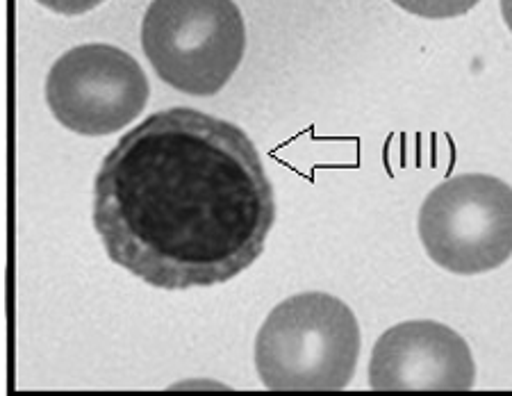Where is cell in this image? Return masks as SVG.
Masks as SVG:
<instances>
[{
  "label": "cell",
  "instance_id": "9",
  "mask_svg": "<svg viewBox=\"0 0 512 396\" xmlns=\"http://www.w3.org/2000/svg\"><path fill=\"white\" fill-rule=\"evenodd\" d=\"M501 14H503V21H506L508 30L512 32V0H501Z\"/></svg>",
  "mask_w": 512,
  "mask_h": 396
},
{
  "label": "cell",
  "instance_id": "5",
  "mask_svg": "<svg viewBox=\"0 0 512 396\" xmlns=\"http://www.w3.org/2000/svg\"><path fill=\"white\" fill-rule=\"evenodd\" d=\"M151 85L135 57L112 44L66 51L46 78V103L66 130L105 137L146 110Z\"/></svg>",
  "mask_w": 512,
  "mask_h": 396
},
{
  "label": "cell",
  "instance_id": "7",
  "mask_svg": "<svg viewBox=\"0 0 512 396\" xmlns=\"http://www.w3.org/2000/svg\"><path fill=\"white\" fill-rule=\"evenodd\" d=\"M403 12L421 16V19H458V16L472 12L481 0H392Z\"/></svg>",
  "mask_w": 512,
  "mask_h": 396
},
{
  "label": "cell",
  "instance_id": "2",
  "mask_svg": "<svg viewBox=\"0 0 512 396\" xmlns=\"http://www.w3.org/2000/svg\"><path fill=\"white\" fill-rule=\"evenodd\" d=\"M358 358V319L326 292L289 296L269 312L255 337V369L271 392L344 390Z\"/></svg>",
  "mask_w": 512,
  "mask_h": 396
},
{
  "label": "cell",
  "instance_id": "1",
  "mask_svg": "<svg viewBox=\"0 0 512 396\" xmlns=\"http://www.w3.org/2000/svg\"><path fill=\"white\" fill-rule=\"evenodd\" d=\"M274 224L276 194L249 135L192 107L126 132L94 180L107 258L158 290L228 283L260 258Z\"/></svg>",
  "mask_w": 512,
  "mask_h": 396
},
{
  "label": "cell",
  "instance_id": "6",
  "mask_svg": "<svg viewBox=\"0 0 512 396\" xmlns=\"http://www.w3.org/2000/svg\"><path fill=\"white\" fill-rule=\"evenodd\" d=\"M476 362L456 330L437 321H403L378 337L369 360L376 392H467Z\"/></svg>",
  "mask_w": 512,
  "mask_h": 396
},
{
  "label": "cell",
  "instance_id": "8",
  "mask_svg": "<svg viewBox=\"0 0 512 396\" xmlns=\"http://www.w3.org/2000/svg\"><path fill=\"white\" fill-rule=\"evenodd\" d=\"M41 7L51 10L62 16H80L96 10L98 5H103L105 0H37Z\"/></svg>",
  "mask_w": 512,
  "mask_h": 396
},
{
  "label": "cell",
  "instance_id": "3",
  "mask_svg": "<svg viewBox=\"0 0 512 396\" xmlns=\"http://www.w3.org/2000/svg\"><path fill=\"white\" fill-rule=\"evenodd\" d=\"M142 48L176 92L214 96L242 64L244 16L235 0H153L142 21Z\"/></svg>",
  "mask_w": 512,
  "mask_h": 396
},
{
  "label": "cell",
  "instance_id": "4",
  "mask_svg": "<svg viewBox=\"0 0 512 396\" xmlns=\"http://www.w3.org/2000/svg\"><path fill=\"white\" fill-rule=\"evenodd\" d=\"M419 239L437 267L458 276L499 269L512 258V187L487 173H460L421 203Z\"/></svg>",
  "mask_w": 512,
  "mask_h": 396
}]
</instances>
